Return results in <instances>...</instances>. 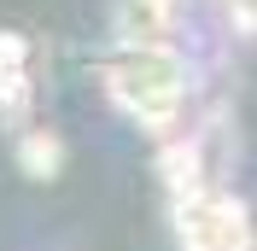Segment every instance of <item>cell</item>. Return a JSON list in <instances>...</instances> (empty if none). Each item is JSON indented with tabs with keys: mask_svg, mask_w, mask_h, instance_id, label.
Instances as JSON below:
<instances>
[{
	"mask_svg": "<svg viewBox=\"0 0 257 251\" xmlns=\"http://www.w3.org/2000/svg\"><path fill=\"white\" fill-rule=\"evenodd\" d=\"M18 164H24V175H35V181H53L59 164H64V152H59L53 135H30V141L18 146Z\"/></svg>",
	"mask_w": 257,
	"mask_h": 251,
	"instance_id": "2",
	"label": "cell"
},
{
	"mask_svg": "<svg viewBox=\"0 0 257 251\" xmlns=\"http://www.w3.org/2000/svg\"><path fill=\"white\" fill-rule=\"evenodd\" d=\"M105 88L117 94V105H123L141 129L170 135V129L181 123V111H187V64H181V53L158 35V41H141L135 59L111 64V70H105Z\"/></svg>",
	"mask_w": 257,
	"mask_h": 251,
	"instance_id": "1",
	"label": "cell"
}]
</instances>
